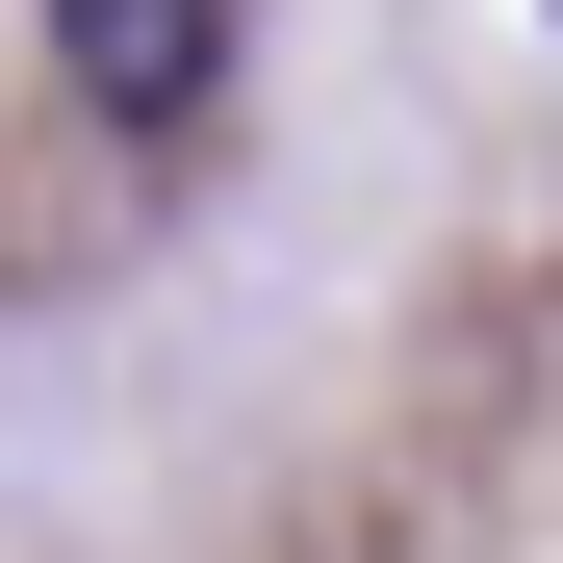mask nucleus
<instances>
[{
	"label": "nucleus",
	"mask_w": 563,
	"mask_h": 563,
	"mask_svg": "<svg viewBox=\"0 0 563 563\" xmlns=\"http://www.w3.org/2000/svg\"><path fill=\"white\" fill-rule=\"evenodd\" d=\"M77 129H206L231 103V0H26Z\"/></svg>",
	"instance_id": "f257e3e1"
}]
</instances>
